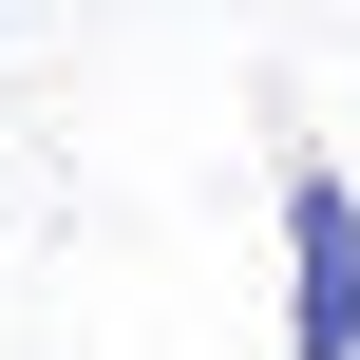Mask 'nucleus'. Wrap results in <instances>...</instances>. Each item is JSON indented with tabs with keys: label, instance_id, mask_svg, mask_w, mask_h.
Returning a JSON list of instances; mask_svg holds the SVG:
<instances>
[{
	"label": "nucleus",
	"instance_id": "f257e3e1",
	"mask_svg": "<svg viewBox=\"0 0 360 360\" xmlns=\"http://www.w3.org/2000/svg\"><path fill=\"white\" fill-rule=\"evenodd\" d=\"M285 360H360V190L285 171Z\"/></svg>",
	"mask_w": 360,
	"mask_h": 360
}]
</instances>
